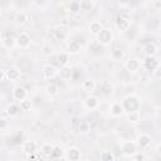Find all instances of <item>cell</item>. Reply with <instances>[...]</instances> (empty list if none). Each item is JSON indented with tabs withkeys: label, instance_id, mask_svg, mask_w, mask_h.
<instances>
[{
	"label": "cell",
	"instance_id": "277c9868",
	"mask_svg": "<svg viewBox=\"0 0 161 161\" xmlns=\"http://www.w3.org/2000/svg\"><path fill=\"white\" fill-rule=\"evenodd\" d=\"M30 43H31V38L26 33H20L18 35V38L15 39V44L20 48H28L30 45Z\"/></svg>",
	"mask_w": 161,
	"mask_h": 161
},
{
	"label": "cell",
	"instance_id": "7bdbcfd3",
	"mask_svg": "<svg viewBox=\"0 0 161 161\" xmlns=\"http://www.w3.org/2000/svg\"><path fill=\"white\" fill-rule=\"evenodd\" d=\"M117 1H118L119 4H122V5H125V4H128L131 0H117Z\"/></svg>",
	"mask_w": 161,
	"mask_h": 161
},
{
	"label": "cell",
	"instance_id": "7a4b0ae2",
	"mask_svg": "<svg viewBox=\"0 0 161 161\" xmlns=\"http://www.w3.org/2000/svg\"><path fill=\"white\" fill-rule=\"evenodd\" d=\"M96 36H97V43L101 45H109L113 42V34L108 29H102Z\"/></svg>",
	"mask_w": 161,
	"mask_h": 161
},
{
	"label": "cell",
	"instance_id": "ee69618b",
	"mask_svg": "<svg viewBox=\"0 0 161 161\" xmlns=\"http://www.w3.org/2000/svg\"><path fill=\"white\" fill-rule=\"evenodd\" d=\"M0 16H1V8H0Z\"/></svg>",
	"mask_w": 161,
	"mask_h": 161
},
{
	"label": "cell",
	"instance_id": "9c48e42d",
	"mask_svg": "<svg viewBox=\"0 0 161 161\" xmlns=\"http://www.w3.org/2000/svg\"><path fill=\"white\" fill-rule=\"evenodd\" d=\"M151 141H152V138H151V136L150 135H147V133H141V135H138V137H137V145L140 146V147H148L150 145H151Z\"/></svg>",
	"mask_w": 161,
	"mask_h": 161
},
{
	"label": "cell",
	"instance_id": "cb8c5ba5",
	"mask_svg": "<svg viewBox=\"0 0 161 161\" xmlns=\"http://www.w3.org/2000/svg\"><path fill=\"white\" fill-rule=\"evenodd\" d=\"M145 53L147 57H155L157 54V45L153 43H148L145 47Z\"/></svg>",
	"mask_w": 161,
	"mask_h": 161
},
{
	"label": "cell",
	"instance_id": "f35d334b",
	"mask_svg": "<svg viewBox=\"0 0 161 161\" xmlns=\"http://www.w3.org/2000/svg\"><path fill=\"white\" fill-rule=\"evenodd\" d=\"M8 127V121L5 118H0V130H4Z\"/></svg>",
	"mask_w": 161,
	"mask_h": 161
},
{
	"label": "cell",
	"instance_id": "f1b7e54d",
	"mask_svg": "<svg viewBox=\"0 0 161 161\" xmlns=\"http://www.w3.org/2000/svg\"><path fill=\"white\" fill-rule=\"evenodd\" d=\"M68 62H69V53H59L58 54V63L62 65V67H64V65H67L68 64Z\"/></svg>",
	"mask_w": 161,
	"mask_h": 161
},
{
	"label": "cell",
	"instance_id": "6da1fadb",
	"mask_svg": "<svg viewBox=\"0 0 161 161\" xmlns=\"http://www.w3.org/2000/svg\"><path fill=\"white\" fill-rule=\"evenodd\" d=\"M122 107L125 112H132V111H138L140 108V101L136 96H127L123 101H122Z\"/></svg>",
	"mask_w": 161,
	"mask_h": 161
},
{
	"label": "cell",
	"instance_id": "484cf974",
	"mask_svg": "<svg viewBox=\"0 0 161 161\" xmlns=\"http://www.w3.org/2000/svg\"><path fill=\"white\" fill-rule=\"evenodd\" d=\"M123 112H125V111H123V107H122L121 103H113V104L111 106V114H112V116L118 117V116H121Z\"/></svg>",
	"mask_w": 161,
	"mask_h": 161
},
{
	"label": "cell",
	"instance_id": "83f0119b",
	"mask_svg": "<svg viewBox=\"0 0 161 161\" xmlns=\"http://www.w3.org/2000/svg\"><path fill=\"white\" fill-rule=\"evenodd\" d=\"M53 146L54 145H52V143H43L42 145V147H40V152L45 156V157H49L50 156V153H52V151H53Z\"/></svg>",
	"mask_w": 161,
	"mask_h": 161
},
{
	"label": "cell",
	"instance_id": "52a82bcc",
	"mask_svg": "<svg viewBox=\"0 0 161 161\" xmlns=\"http://www.w3.org/2000/svg\"><path fill=\"white\" fill-rule=\"evenodd\" d=\"M20 75L21 73L18 68H9L8 70H5V77L11 82H16L20 78Z\"/></svg>",
	"mask_w": 161,
	"mask_h": 161
},
{
	"label": "cell",
	"instance_id": "44dd1931",
	"mask_svg": "<svg viewBox=\"0 0 161 161\" xmlns=\"http://www.w3.org/2000/svg\"><path fill=\"white\" fill-rule=\"evenodd\" d=\"M28 14L26 13H24V11H19V13H16L15 14V18H14V20H15V23L18 24V25H23V24H25L26 21H28Z\"/></svg>",
	"mask_w": 161,
	"mask_h": 161
},
{
	"label": "cell",
	"instance_id": "9a60e30c",
	"mask_svg": "<svg viewBox=\"0 0 161 161\" xmlns=\"http://www.w3.org/2000/svg\"><path fill=\"white\" fill-rule=\"evenodd\" d=\"M88 28H89L91 34H93V35H97V34L103 29L102 23H101V21H98V20H93V21H91Z\"/></svg>",
	"mask_w": 161,
	"mask_h": 161
},
{
	"label": "cell",
	"instance_id": "f6af8a7d",
	"mask_svg": "<svg viewBox=\"0 0 161 161\" xmlns=\"http://www.w3.org/2000/svg\"><path fill=\"white\" fill-rule=\"evenodd\" d=\"M0 152H1V147H0Z\"/></svg>",
	"mask_w": 161,
	"mask_h": 161
},
{
	"label": "cell",
	"instance_id": "7402d4cb",
	"mask_svg": "<svg viewBox=\"0 0 161 161\" xmlns=\"http://www.w3.org/2000/svg\"><path fill=\"white\" fill-rule=\"evenodd\" d=\"M80 50V43L78 40H70L68 44V53L69 54H77Z\"/></svg>",
	"mask_w": 161,
	"mask_h": 161
},
{
	"label": "cell",
	"instance_id": "60d3db41",
	"mask_svg": "<svg viewBox=\"0 0 161 161\" xmlns=\"http://www.w3.org/2000/svg\"><path fill=\"white\" fill-rule=\"evenodd\" d=\"M78 125H79V121H78V119H77V118H73V122H72V127H73V128H74V130H75V128H77V126H78Z\"/></svg>",
	"mask_w": 161,
	"mask_h": 161
},
{
	"label": "cell",
	"instance_id": "74e56055",
	"mask_svg": "<svg viewBox=\"0 0 161 161\" xmlns=\"http://www.w3.org/2000/svg\"><path fill=\"white\" fill-rule=\"evenodd\" d=\"M152 75H153L155 79H160L161 78V67H160V64L152 70Z\"/></svg>",
	"mask_w": 161,
	"mask_h": 161
},
{
	"label": "cell",
	"instance_id": "b9f144b4",
	"mask_svg": "<svg viewBox=\"0 0 161 161\" xmlns=\"http://www.w3.org/2000/svg\"><path fill=\"white\" fill-rule=\"evenodd\" d=\"M5 78V70L4 69H0V80H3Z\"/></svg>",
	"mask_w": 161,
	"mask_h": 161
},
{
	"label": "cell",
	"instance_id": "1f68e13d",
	"mask_svg": "<svg viewBox=\"0 0 161 161\" xmlns=\"http://www.w3.org/2000/svg\"><path fill=\"white\" fill-rule=\"evenodd\" d=\"M14 44H15V39H14L13 36H10V35H8V36H5V38L3 39V45H4L5 48H8V49L13 48Z\"/></svg>",
	"mask_w": 161,
	"mask_h": 161
},
{
	"label": "cell",
	"instance_id": "d590c367",
	"mask_svg": "<svg viewBox=\"0 0 161 161\" xmlns=\"http://www.w3.org/2000/svg\"><path fill=\"white\" fill-rule=\"evenodd\" d=\"M18 111H19V107L15 106V104H10V106H8V108H6V113H8L9 116H16V114H18Z\"/></svg>",
	"mask_w": 161,
	"mask_h": 161
},
{
	"label": "cell",
	"instance_id": "603a6c76",
	"mask_svg": "<svg viewBox=\"0 0 161 161\" xmlns=\"http://www.w3.org/2000/svg\"><path fill=\"white\" fill-rule=\"evenodd\" d=\"M79 6H80V10H83V11H91L94 8V1L93 0H80Z\"/></svg>",
	"mask_w": 161,
	"mask_h": 161
},
{
	"label": "cell",
	"instance_id": "ac0fdd59",
	"mask_svg": "<svg viewBox=\"0 0 161 161\" xmlns=\"http://www.w3.org/2000/svg\"><path fill=\"white\" fill-rule=\"evenodd\" d=\"M67 157L70 160V161H77L80 158V150L77 148V147H70L67 152Z\"/></svg>",
	"mask_w": 161,
	"mask_h": 161
},
{
	"label": "cell",
	"instance_id": "ab89813d",
	"mask_svg": "<svg viewBox=\"0 0 161 161\" xmlns=\"http://www.w3.org/2000/svg\"><path fill=\"white\" fill-rule=\"evenodd\" d=\"M133 156H135V160H141V161L146 160V156H145L143 153H137V152H136Z\"/></svg>",
	"mask_w": 161,
	"mask_h": 161
},
{
	"label": "cell",
	"instance_id": "d6986e66",
	"mask_svg": "<svg viewBox=\"0 0 161 161\" xmlns=\"http://www.w3.org/2000/svg\"><path fill=\"white\" fill-rule=\"evenodd\" d=\"M23 151L25 153H34L36 151V143L34 141H25L23 143Z\"/></svg>",
	"mask_w": 161,
	"mask_h": 161
},
{
	"label": "cell",
	"instance_id": "f546056e",
	"mask_svg": "<svg viewBox=\"0 0 161 161\" xmlns=\"http://www.w3.org/2000/svg\"><path fill=\"white\" fill-rule=\"evenodd\" d=\"M63 155V148L60 146H53V151L49 156V158H59Z\"/></svg>",
	"mask_w": 161,
	"mask_h": 161
},
{
	"label": "cell",
	"instance_id": "3957f363",
	"mask_svg": "<svg viewBox=\"0 0 161 161\" xmlns=\"http://www.w3.org/2000/svg\"><path fill=\"white\" fill-rule=\"evenodd\" d=\"M121 150L126 156H133L137 152V145L132 141H125L121 145Z\"/></svg>",
	"mask_w": 161,
	"mask_h": 161
},
{
	"label": "cell",
	"instance_id": "836d02e7",
	"mask_svg": "<svg viewBox=\"0 0 161 161\" xmlns=\"http://www.w3.org/2000/svg\"><path fill=\"white\" fill-rule=\"evenodd\" d=\"M116 157H114V155L111 152V151H103L102 153H101V160H103V161H112V160H114Z\"/></svg>",
	"mask_w": 161,
	"mask_h": 161
},
{
	"label": "cell",
	"instance_id": "d6a6232c",
	"mask_svg": "<svg viewBox=\"0 0 161 161\" xmlns=\"http://www.w3.org/2000/svg\"><path fill=\"white\" fill-rule=\"evenodd\" d=\"M19 107L21 111H29L31 108V101L28 99V98H24L23 101L19 102Z\"/></svg>",
	"mask_w": 161,
	"mask_h": 161
},
{
	"label": "cell",
	"instance_id": "8992f818",
	"mask_svg": "<svg viewBox=\"0 0 161 161\" xmlns=\"http://www.w3.org/2000/svg\"><path fill=\"white\" fill-rule=\"evenodd\" d=\"M141 67V63L138 59L136 58H130L127 62H126V69L130 72V73H136Z\"/></svg>",
	"mask_w": 161,
	"mask_h": 161
},
{
	"label": "cell",
	"instance_id": "2e32d148",
	"mask_svg": "<svg viewBox=\"0 0 161 161\" xmlns=\"http://www.w3.org/2000/svg\"><path fill=\"white\" fill-rule=\"evenodd\" d=\"M111 58L112 60L114 62H121L125 59V52L121 49V48H114L112 52H111Z\"/></svg>",
	"mask_w": 161,
	"mask_h": 161
},
{
	"label": "cell",
	"instance_id": "bcb514c9",
	"mask_svg": "<svg viewBox=\"0 0 161 161\" xmlns=\"http://www.w3.org/2000/svg\"><path fill=\"white\" fill-rule=\"evenodd\" d=\"M153 1H158V0H153Z\"/></svg>",
	"mask_w": 161,
	"mask_h": 161
},
{
	"label": "cell",
	"instance_id": "8d00e7d4",
	"mask_svg": "<svg viewBox=\"0 0 161 161\" xmlns=\"http://www.w3.org/2000/svg\"><path fill=\"white\" fill-rule=\"evenodd\" d=\"M42 54L45 55V57H50L53 54V48L50 45H44L42 48Z\"/></svg>",
	"mask_w": 161,
	"mask_h": 161
},
{
	"label": "cell",
	"instance_id": "5b68a950",
	"mask_svg": "<svg viewBox=\"0 0 161 161\" xmlns=\"http://www.w3.org/2000/svg\"><path fill=\"white\" fill-rule=\"evenodd\" d=\"M116 28H117V30L118 31H127L128 29H130V21L126 19V18H123V16H117L116 18Z\"/></svg>",
	"mask_w": 161,
	"mask_h": 161
},
{
	"label": "cell",
	"instance_id": "e0dca14e",
	"mask_svg": "<svg viewBox=\"0 0 161 161\" xmlns=\"http://www.w3.org/2000/svg\"><path fill=\"white\" fill-rule=\"evenodd\" d=\"M84 104H86V107L89 108V109H96V108L98 107V104H99V101L97 99V97H94V96H89V97L86 98Z\"/></svg>",
	"mask_w": 161,
	"mask_h": 161
},
{
	"label": "cell",
	"instance_id": "d4e9b609",
	"mask_svg": "<svg viewBox=\"0 0 161 161\" xmlns=\"http://www.w3.org/2000/svg\"><path fill=\"white\" fill-rule=\"evenodd\" d=\"M45 92H47V94H49L50 97L57 96V94L59 93V87H58V84H55V83H49V84L45 87Z\"/></svg>",
	"mask_w": 161,
	"mask_h": 161
},
{
	"label": "cell",
	"instance_id": "4fadbf2b",
	"mask_svg": "<svg viewBox=\"0 0 161 161\" xmlns=\"http://www.w3.org/2000/svg\"><path fill=\"white\" fill-rule=\"evenodd\" d=\"M101 91H102L103 94L109 96V94L113 93V91H114V86H113L109 80H103L102 84H101Z\"/></svg>",
	"mask_w": 161,
	"mask_h": 161
},
{
	"label": "cell",
	"instance_id": "4316f807",
	"mask_svg": "<svg viewBox=\"0 0 161 161\" xmlns=\"http://www.w3.org/2000/svg\"><path fill=\"white\" fill-rule=\"evenodd\" d=\"M75 130L79 133H88L91 131V126H89V123L87 121H79V125L77 126Z\"/></svg>",
	"mask_w": 161,
	"mask_h": 161
},
{
	"label": "cell",
	"instance_id": "7c38bea8",
	"mask_svg": "<svg viewBox=\"0 0 161 161\" xmlns=\"http://www.w3.org/2000/svg\"><path fill=\"white\" fill-rule=\"evenodd\" d=\"M96 87H97V83L93 80V79H87L82 83V89L87 93H92L96 91Z\"/></svg>",
	"mask_w": 161,
	"mask_h": 161
},
{
	"label": "cell",
	"instance_id": "ba28073f",
	"mask_svg": "<svg viewBox=\"0 0 161 161\" xmlns=\"http://www.w3.org/2000/svg\"><path fill=\"white\" fill-rule=\"evenodd\" d=\"M13 97H14L15 101L20 102V101H23L24 98L28 97V92H26V89H25L24 87H16V88L13 91Z\"/></svg>",
	"mask_w": 161,
	"mask_h": 161
},
{
	"label": "cell",
	"instance_id": "8fae6325",
	"mask_svg": "<svg viewBox=\"0 0 161 161\" xmlns=\"http://www.w3.org/2000/svg\"><path fill=\"white\" fill-rule=\"evenodd\" d=\"M42 73H43V77H44L45 79H50V78H53V77L57 74V69H55L53 65L47 64V65L43 67Z\"/></svg>",
	"mask_w": 161,
	"mask_h": 161
},
{
	"label": "cell",
	"instance_id": "30bf717a",
	"mask_svg": "<svg viewBox=\"0 0 161 161\" xmlns=\"http://www.w3.org/2000/svg\"><path fill=\"white\" fill-rule=\"evenodd\" d=\"M160 63H158V60L155 58V57H147L145 60H143V67L147 69V70H153L157 65H158Z\"/></svg>",
	"mask_w": 161,
	"mask_h": 161
},
{
	"label": "cell",
	"instance_id": "5bb4252c",
	"mask_svg": "<svg viewBox=\"0 0 161 161\" xmlns=\"http://www.w3.org/2000/svg\"><path fill=\"white\" fill-rule=\"evenodd\" d=\"M68 29L67 28H64V26H58L55 30H54V35H55V38L58 39V40H64V39H67L68 38Z\"/></svg>",
	"mask_w": 161,
	"mask_h": 161
},
{
	"label": "cell",
	"instance_id": "ffe728a7",
	"mask_svg": "<svg viewBox=\"0 0 161 161\" xmlns=\"http://www.w3.org/2000/svg\"><path fill=\"white\" fill-rule=\"evenodd\" d=\"M72 73H73L72 68H70V67H68V65H64V67H62V68H60V70H59V77H60L62 79L67 80V79H70Z\"/></svg>",
	"mask_w": 161,
	"mask_h": 161
},
{
	"label": "cell",
	"instance_id": "e575fe53",
	"mask_svg": "<svg viewBox=\"0 0 161 161\" xmlns=\"http://www.w3.org/2000/svg\"><path fill=\"white\" fill-rule=\"evenodd\" d=\"M69 11L73 14H77L80 11V6H79V1H72L69 4Z\"/></svg>",
	"mask_w": 161,
	"mask_h": 161
},
{
	"label": "cell",
	"instance_id": "4dcf8cb0",
	"mask_svg": "<svg viewBox=\"0 0 161 161\" xmlns=\"http://www.w3.org/2000/svg\"><path fill=\"white\" fill-rule=\"evenodd\" d=\"M127 119H128L130 122H133V123L138 122V121H140V112H138V111L128 112V113H127Z\"/></svg>",
	"mask_w": 161,
	"mask_h": 161
}]
</instances>
